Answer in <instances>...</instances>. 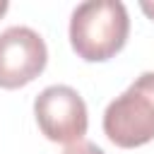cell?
Masks as SVG:
<instances>
[{"label":"cell","instance_id":"cell-1","mask_svg":"<svg viewBox=\"0 0 154 154\" xmlns=\"http://www.w3.org/2000/svg\"><path fill=\"white\" fill-rule=\"evenodd\" d=\"M130 34V17L120 0H87L72 10L70 46L87 63L111 60L123 51Z\"/></svg>","mask_w":154,"mask_h":154},{"label":"cell","instance_id":"cell-2","mask_svg":"<svg viewBox=\"0 0 154 154\" xmlns=\"http://www.w3.org/2000/svg\"><path fill=\"white\" fill-rule=\"evenodd\" d=\"M103 132L123 149H135L154 140V70L142 72L106 106Z\"/></svg>","mask_w":154,"mask_h":154},{"label":"cell","instance_id":"cell-3","mask_svg":"<svg viewBox=\"0 0 154 154\" xmlns=\"http://www.w3.org/2000/svg\"><path fill=\"white\" fill-rule=\"evenodd\" d=\"M34 116L38 130L51 142L75 144L87 135V103L77 89L67 84H51L34 99Z\"/></svg>","mask_w":154,"mask_h":154},{"label":"cell","instance_id":"cell-4","mask_svg":"<svg viewBox=\"0 0 154 154\" xmlns=\"http://www.w3.org/2000/svg\"><path fill=\"white\" fill-rule=\"evenodd\" d=\"M48 63V48L31 26H7L0 31V87L19 89L34 82Z\"/></svg>","mask_w":154,"mask_h":154},{"label":"cell","instance_id":"cell-5","mask_svg":"<svg viewBox=\"0 0 154 154\" xmlns=\"http://www.w3.org/2000/svg\"><path fill=\"white\" fill-rule=\"evenodd\" d=\"M60 154H106L99 144H94V142H87V140H79V142H75V144H67Z\"/></svg>","mask_w":154,"mask_h":154},{"label":"cell","instance_id":"cell-6","mask_svg":"<svg viewBox=\"0 0 154 154\" xmlns=\"http://www.w3.org/2000/svg\"><path fill=\"white\" fill-rule=\"evenodd\" d=\"M140 7H142V12H144V14H147V17L154 22V2H149V0H142V2H140Z\"/></svg>","mask_w":154,"mask_h":154},{"label":"cell","instance_id":"cell-7","mask_svg":"<svg viewBox=\"0 0 154 154\" xmlns=\"http://www.w3.org/2000/svg\"><path fill=\"white\" fill-rule=\"evenodd\" d=\"M7 7H10V5H7V0H0V17L7 12Z\"/></svg>","mask_w":154,"mask_h":154}]
</instances>
